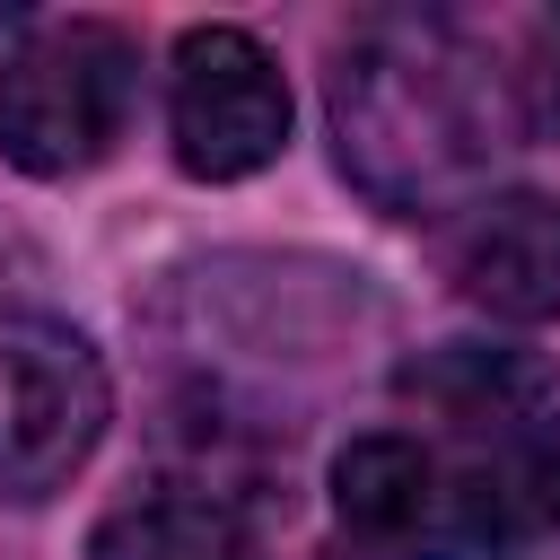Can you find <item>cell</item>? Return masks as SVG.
I'll return each mask as SVG.
<instances>
[{
	"instance_id": "8",
	"label": "cell",
	"mask_w": 560,
	"mask_h": 560,
	"mask_svg": "<svg viewBox=\"0 0 560 560\" xmlns=\"http://www.w3.org/2000/svg\"><path fill=\"white\" fill-rule=\"evenodd\" d=\"M516 114L534 131H560V18L534 26V70H516Z\"/></svg>"
},
{
	"instance_id": "4",
	"label": "cell",
	"mask_w": 560,
	"mask_h": 560,
	"mask_svg": "<svg viewBox=\"0 0 560 560\" xmlns=\"http://www.w3.org/2000/svg\"><path fill=\"white\" fill-rule=\"evenodd\" d=\"M114 411L105 359L79 324L44 306H0V499L35 508L70 490Z\"/></svg>"
},
{
	"instance_id": "7",
	"label": "cell",
	"mask_w": 560,
	"mask_h": 560,
	"mask_svg": "<svg viewBox=\"0 0 560 560\" xmlns=\"http://www.w3.org/2000/svg\"><path fill=\"white\" fill-rule=\"evenodd\" d=\"M254 516L210 472H166L114 499L88 534V560H254Z\"/></svg>"
},
{
	"instance_id": "1",
	"label": "cell",
	"mask_w": 560,
	"mask_h": 560,
	"mask_svg": "<svg viewBox=\"0 0 560 560\" xmlns=\"http://www.w3.org/2000/svg\"><path fill=\"white\" fill-rule=\"evenodd\" d=\"M324 105L341 175L394 219L464 201L490 175V158L525 131L516 70H499V52L438 9L359 18L350 44L332 52Z\"/></svg>"
},
{
	"instance_id": "6",
	"label": "cell",
	"mask_w": 560,
	"mask_h": 560,
	"mask_svg": "<svg viewBox=\"0 0 560 560\" xmlns=\"http://www.w3.org/2000/svg\"><path fill=\"white\" fill-rule=\"evenodd\" d=\"M446 280L508 324H551L560 315V201L542 192L472 201L446 228Z\"/></svg>"
},
{
	"instance_id": "2",
	"label": "cell",
	"mask_w": 560,
	"mask_h": 560,
	"mask_svg": "<svg viewBox=\"0 0 560 560\" xmlns=\"http://www.w3.org/2000/svg\"><path fill=\"white\" fill-rule=\"evenodd\" d=\"M332 508L359 542L402 560H499L560 525V402L446 446L368 429L332 455Z\"/></svg>"
},
{
	"instance_id": "5",
	"label": "cell",
	"mask_w": 560,
	"mask_h": 560,
	"mask_svg": "<svg viewBox=\"0 0 560 560\" xmlns=\"http://www.w3.org/2000/svg\"><path fill=\"white\" fill-rule=\"evenodd\" d=\"M175 166L201 184L262 175L289 149V79L245 26H184L175 44V96H166Z\"/></svg>"
},
{
	"instance_id": "3",
	"label": "cell",
	"mask_w": 560,
	"mask_h": 560,
	"mask_svg": "<svg viewBox=\"0 0 560 560\" xmlns=\"http://www.w3.org/2000/svg\"><path fill=\"white\" fill-rule=\"evenodd\" d=\"M140 44L114 18H52L0 61V158L18 175H88L131 131Z\"/></svg>"
}]
</instances>
